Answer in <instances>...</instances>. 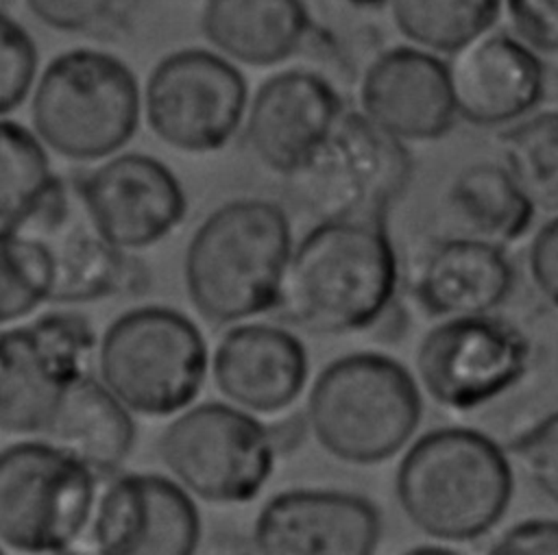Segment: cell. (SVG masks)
Here are the masks:
<instances>
[{
  "label": "cell",
  "instance_id": "6da1fadb",
  "mask_svg": "<svg viewBox=\"0 0 558 555\" xmlns=\"http://www.w3.org/2000/svg\"><path fill=\"white\" fill-rule=\"evenodd\" d=\"M397 292V255L384 220H320L290 252L277 307L312 335L371 326Z\"/></svg>",
  "mask_w": 558,
  "mask_h": 555
},
{
  "label": "cell",
  "instance_id": "7a4b0ae2",
  "mask_svg": "<svg viewBox=\"0 0 558 555\" xmlns=\"http://www.w3.org/2000/svg\"><path fill=\"white\" fill-rule=\"evenodd\" d=\"M514 492L504 448L482 431L440 427L416 437L395 472L403 516L438 542H473L506 514Z\"/></svg>",
  "mask_w": 558,
  "mask_h": 555
},
{
  "label": "cell",
  "instance_id": "3957f363",
  "mask_svg": "<svg viewBox=\"0 0 558 555\" xmlns=\"http://www.w3.org/2000/svg\"><path fill=\"white\" fill-rule=\"evenodd\" d=\"M292 252L290 220L272 200L238 198L214 209L183 257L185 292L211 324H231L277 307Z\"/></svg>",
  "mask_w": 558,
  "mask_h": 555
},
{
  "label": "cell",
  "instance_id": "277c9868",
  "mask_svg": "<svg viewBox=\"0 0 558 555\" xmlns=\"http://www.w3.org/2000/svg\"><path fill=\"white\" fill-rule=\"evenodd\" d=\"M423 416L414 377L381 353H351L314 379L305 418L318 446L351 466H375L401 453Z\"/></svg>",
  "mask_w": 558,
  "mask_h": 555
},
{
  "label": "cell",
  "instance_id": "5b68a950",
  "mask_svg": "<svg viewBox=\"0 0 558 555\" xmlns=\"http://www.w3.org/2000/svg\"><path fill=\"white\" fill-rule=\"evenodd\" d=\"M142 91L133 70L111 52L72 48L57 54L33 87V131L70 161L120 152L135 135Z\"/></svg>",
  "mask_w": 558,
  "mask_h": 555
},
{
  "label": "cell",
  "instance_id": "8992f818",
  "mask_svg": "<svg viewBox=\"0 0 558 555\" xmlns=\"http://www.w3.org/2000/svg\"><path fill=\"white\" fill-rule=\"evenodd\" d=\"M201 329L179 309L142 305L120 313L98 344L105 387L133 414L163 418L190 407L207 377Z\"/></svg>",
  "mask_w": 558,
  "mask_h": 555
},
{
  "label": "cell",
  "instance_id": "52a82bcc",
  "mask_svg": "<svg viewBox=\"0 0 558 555\" xmlns=\"http://www.w3.org/2000/svg\"><path fill=\"white\" fill-rule=\"evenodd\" d=\"M412 178L408 144L360 111H342L310 159L288 176L310 215L320 220H384Z\"/></svg>",
  "mask_w": 558,
  "mask_h": 555
},
{
  "label": "cell",
  "instance_id": "ba28073f",
  "mask_svg": "<svg viewBox=\"0 0 558 555\" xmlns=\"http://www.w3.org/2000/svg\"><path fill=\"white\" fill-rule=\"evenodd\" d=\"M96 474L54 442L0 451V542L24 553H63L85 531Z\"/></svg>",
  "mask_w": 558,
  "mask_h": 555
},
{
  "label": "cell",
  "instance_id": "9c48e42d",
  "mask_svg": "<svg viewBox=\"0 0 558 555\" xmlns=\"http://www.w3.org/2000/svg\"><path fill=\"white\" fill-rule=\"evenodd\" d=\"M172 477L196 498L216 505L253 501L275 466V440L251 411L231 403L181 409L159 437Z\"/></svg>",
  "mask_w": 558,
  "mask_h": 555
},
{
  "label": "cell",
  "instance_id": "30bf717a",
  "mask_svg": "<svg viewBox=\"0 0 558 555\" xmlns=\"http://www.w3.org/2000/svg\"><path fill=\"white\" fill-rule=\"evenodd\" d=\"M246 104L240 67L207 48H181L159 59L142 94L153 135L192 155L225 148L242 126Z\"/></svg>",
  "mask_w": 558,
  "mask_h": 555
},
{
  "label": "cell",
  "instance_id": "8fae6325",
  "mask_svg": "<svg viewBox=\"0 0 558 555\" xmlns=\"http://www.w3.org/2000/svg\"><path fill=\"white\" fill-rule=\"evenodd\" d=\"M96 333L83 313L52 311L0 331V431L46 433L85 374Z\"/></svg>",
  "mask_w": 558,
  "mask_h": 555
},
{
  "label": "cell",
  "instance_id": "7c38bea8",
  "mask_svg": "<svg viewBox=\"0 0 558 555\" xmlns=\"http://www.w3.org/2000/svg\"><path fill=\"white\" fill-rule=\"evenodd\" d=\"M530 357V340L514 322L493 311L451 316L421 337L416 377L436 405L471 411L514 387Z\"/></svg>",
  "mask_w": 558,
  "mask_h": 555
},
{
  "label": "cell",
  "instance_id": "4fadbf2b",
  "mask_svg": "<svg viewBox=\"0 0 558 555\" xmlns=\"http://www.w3.org/2000/svg\"><path fill=\"white\" fill-rule=\"evenodd\" d=\"M74 185L92 226L120 250L148 248L185 218L177 174L153 155L116 152Z\"/></svg>",
  "mask_w": 558,
  "mask_h": 555
},
{
  "label": "cell",
  "instance_id": "5bb4252c",
  "mask_svg": "<svg viewBox=\"0 0 558 555\" xmlns=\"http://www.w3.org/2000/svg\"><path fill=\"white\" fill-rule=\"evenodd\" d=\"M92 538L107 555H190L201 542V514L170 477L120 474L96 505Z\"/></svg>",
  "mask_w": 558,
  "mask_h": 555
},
{
  "label": "cell",
  "instance_id": "9a60e30c",
  "mask_svg": "<svg viewBox=\"0 0 558 555\" xmlns=\"http://www.w3.org/2000/svg\"><path fill=\"white\" fill-rule=\"evenodd\" d=\"M381 540L377 507L351 492L294 488L270 496L253 544L266 555H368Z\"/></svg>",
  "mask_w": 558,
  "mask_h": 555
},
{
  "label": "cell",
  "instance_id": "2e32d148",
  "mask_svg": "<svg viewBox=\"0 0 558 555\" xmlns=\"http://www.w3.org/2000/svg\"><path fill=\"white\" fill-rule=\"evenodd\" d=\"M342 98L318 72L290 67L268 76L248 98L244 135L257 161L292 176L342 115Z\"/></svg>",
  "mask_w": 558,
  "mask_h": 555
},
{
  "label": "cell",
  "instance_id": "e0dca14e",
  "mask_svg": "<svg viewBox=\"0 0 558 555\" xmlns=\"http://www.w3.org/2000/svg\"><path fill=\"white\" fill-rule=\"evenodd\" d=\"M449 57L456 115L473 126H508L545 96V65L514 33L490 28Z\"/></svg>",
  "mask_w": 558,
  "mask_h": 555
},
{
  "label": "cell",
  "instance_id": "ac0fdd59",
  "mask_svg": "<svg viewBox=\"0 0 558 555\" xmlns=\"http://www.w3.org/2000/svg\"><path fill=\"white\" fill-rule=\"evenodd\" d=\"M360 113L401 141H434L456 122L449 70L418 46L381 50L362 72Z\"/></svg>",
  "mask_w": 558,
  "mask_h": 555
},
{
  "label": "cell",
  "instance_id": "d6986e66",
  "mask_svg": "<svg viewBox=\"0 0 558 555\" xmlns=\"http://www.w3.org/2000/svg\"><path fill=\"white\" fill-rule=\"evenodd\" d=\"M78 200L76 185L70 194L68 185L57 178L33 213L15 226L44 239L52 252L54 283L50 303H94L122 294L140 281L126 252L109 244L92 226L83 205L78 213L74 211Z\"/></svg>",
  "mask_w": 558,
  "mask_h": 555
},
{
  "label": "cell",
  "instance_id": "ffe728a7",
  "mask_svg": "<svg viewBox=\"0 0 558 555\" xmlns=\"http://www.w3.org/2000/svg\"><path fill=\"white\" fill-rule=\"evenodd\" d=\"M310 359L303 342L275 324L231 326L211 355L218 392L251 414H279L305 390Z\"/></svg>",
  "mask_w": 558,
  "mask_h": 555
},
{
  "label": "cell",
  "instance_id": "44dd1931",
  "mask_svg": "<svg viewBox=\"0 0 558 555\" xmlns=\"http://www.w3.org/2000/svg\"><path fill=\"white\" fill-rule=\"evenodd\" d=\"M514 287V270L504 252L471 235L429 246L412 276V296L432 318L490 313Z\"/></svg>",
  "mask_w": 558,
  "mask_h": 555
},
{
  "label": "cell",
  "instance_id": "7402d4cb",
  "mask_svg": "<svg viewBox=\"0 0 558 555\" xmlns=\"http://www.w3.org/2000/svg\"><path fill=\"white\" fill-rule=\"evenodd\" d=\"M312 28L303 0H205L201 33L235 65L270 67L301 50Z\"/></svg>",
  "mask_w": 558,
  "mask_h": 555
},
{
  "label": "cell",
  "instance_id": "603a6c76",
  "mask_svg": "<svg viewBox=\"0 0 558 555\" xmlns=\"http://www.w3.org/2000/svg\"><path fill=\"white\" fill-rule=\"evenodd\" d=\"M46 435L76 455L96 479H109L133 451L135 422L100 379L85 374L61 400Z\"/></svg>",
  "mask_w": 558,
  "mask_h": 555
},
{
  "label": "cell",
  "instance_id": "cb8c5ba5",
  "mask_svg": "<svg viewBox=\"0 0 558 555\" xmlns=\"http://www.w3.org/2000/svg\"><path fill=\"white\" fill-rule=\"evenodd\" d=\"M447 207L464 235L497 246L523 237L534 220V205L517 187L504 165L473 163L464 168L447 192Z\"/></svg>",
  "mask_w": 558,
  "mask_h": 555
},
{
  "label": "cell",
  "instance_id": "d4e9b609",
  "mask_svg": "<svg viewBox=\"0 0 558 555\" xmlns=\"http://www.w3.org/2000/svg\"><path fill=\"white\" fill-rule=\"evenodd\" d=\"M395 28L412 44L436 54H453L490 30L501 0H388Z\"/></svg>",
  "mask_w": 558,
  "mask_h": 555
},
{
  "label": "cell",
  "instance_id": "484cf974",
  "mask_svg": "<svg viewBox=\"0 0 558 555\" xmlns=\"http://www.w3.org/2000/svg\"><path fill=\"white\" fill-rule=\"evenodd\" d=\"M499 139L504 168L534 209L558 211V111H532Z\"/></svg>",
  "mask_w": 558,
  "mask_h": 555
},
{
  "label": "cell",
  "instance_id": "4316f807",
  "mask_svg": "<svg viewBox=\"0 0 558 555\" xmlns=\"http://www.w3.org/2000/svg\"><path fill=\"white\" fill-rule=\"evenodd\" d=\"M57 178L35 131L0 118V224H22Z\"/></svg>",
  "mask_w": 558,
  "mask_h": 555
},
{
  "label": "cell",
  "instance_id": "83f0119b",
  "mask_svg": "<svg viewBox=\"0 0 558 555\" xmlns=\"http://www.w3.org/2000/svg\"><path fill=\"white\" fill-rule=\"evenodd\" d=\"M54 283L52 252L44 239L0 226V324L15 322L50 300Z\"/></svg>",
  "mask_w": 558,
  "mask_h": 555
},
{
  "label": "cell",
  "instance_id": "f1b7e54d",
  "mask_svg": "<svg viewBox=\"0 0 558 555\" xmlns=\"http://www.w3.org/2000/svg\"><path fill=\"white\" fill-rule=\"evenodd\" d=\"M44 26L85 37H111L135 17L142 0H24Z\"/></svg>",
  "mask_w": 558,
  "mask_h": 555
},
{
  "label": "cell",
  "instance_id": "f546056e",
  "mask_svg": "<svg viewBox=\"0 0 558 555\" xmlns=\"http://www.w3.org/2000/svg\"><path fill=\"white\" fill-rule=\"evenodd\" d=\"M37 46L28 30L0 11V118L17 109L37 76Z\"/></svg>",
  "mask_w": 558,
  "mask_h": 555
},
{
  "label": "cell",
  "instance_id": "4dcf8cb0",
  "mask_svg": "<svg viewBox=\"0 0 558 555\" xmlns=\"http://www.w3.org/2000/svg\"><path fill=\"white\" fill-rule=\"evenodd\" d=\"M527 481L558 505V411L547 414L510 442Z\"/></svg>",
  "mask_w": 558,
  "mask_h": 555
},
{
  "label": "cell",
  "instance_id": "1f68e13d",
  "mask_svg": "<svg viewBox=\"0 0 558 555\" xmlns=\"http://www.w3.org/2000/svg\"><path fill=\"white\" fill-rule=\"evenodd\" d=\"M512 33L538 54H558V0H501Z\"/></svg>",
  "mask_w": 558,
  "mask_h": 555
},
{
  "label": "cell",
  "instance_id": "d6a6232c",
  "mask_svg": "<svg viewBox=\"0 0 558 555\" xmlns=\"http://www.w3.org/2000/svg\"><path fill=\"white\" fill-rule=\"evenodd\" d=\"M527 272L536 292L558 307V215L534 233L527 248Z\"/></svg>",
  "mask_w": 558,
  "mask_h": 555
},
{
  "label": "cell",
  "instance_id": "836d02e7",
  "mask_svg": "<svg viewBox=\"0 0 558 555\" xmlns=\"http://www.w3.org/2000/svg\"><path fill=\"white\" fill-rule=\"evenodd\" d=\"M497 555H558V520L530 518L506 529L490 546Z\"/></svg>",
  "mask_w": 558,
  "mask_h": 555
},
{
  "label": "cell",
  "instance_id": "e575fe53",
  "mask_svg": "<svg viewBox=\"0 0 558 555\" xmlns=\"http://www.w3.org/2000/svg\"><path fill=\"white\" fill-rule=\"evenodd\" d=\"M347 4L355 7V9H379L384 7L388 0H344Z\"/></svg>",
  "mask_w": 558,
  "mask_h": 555
},
{
  "label": "cell",
  "instance_id": "d590c367",
  "mask_svg": "<svg viewBox=\"0 0 558 555\" xmlns=\"http://www.w3.org/2000/svg\"><path fill=\"white\" fill-rule=\"evenodd\" d=\"M556 363H558V344H556Z\"/></svg>",
  "mask_w": 558,
  "mask_h": 555
},
{
  "label": "cell",
  "instance_id": "8d00e7d4",
  "mask_svg": "<svg viewBox=\"0 0 558 555\" xmlns=\"http://www.w3.org/2000/svg\"><path fill=\"white\" fill-rule=\"evenodd\" d=\"M0 553H2V548H0Z\"/></svg>",
  "mask_w": 558,
  "mask_h": 555
}]
</instances>
